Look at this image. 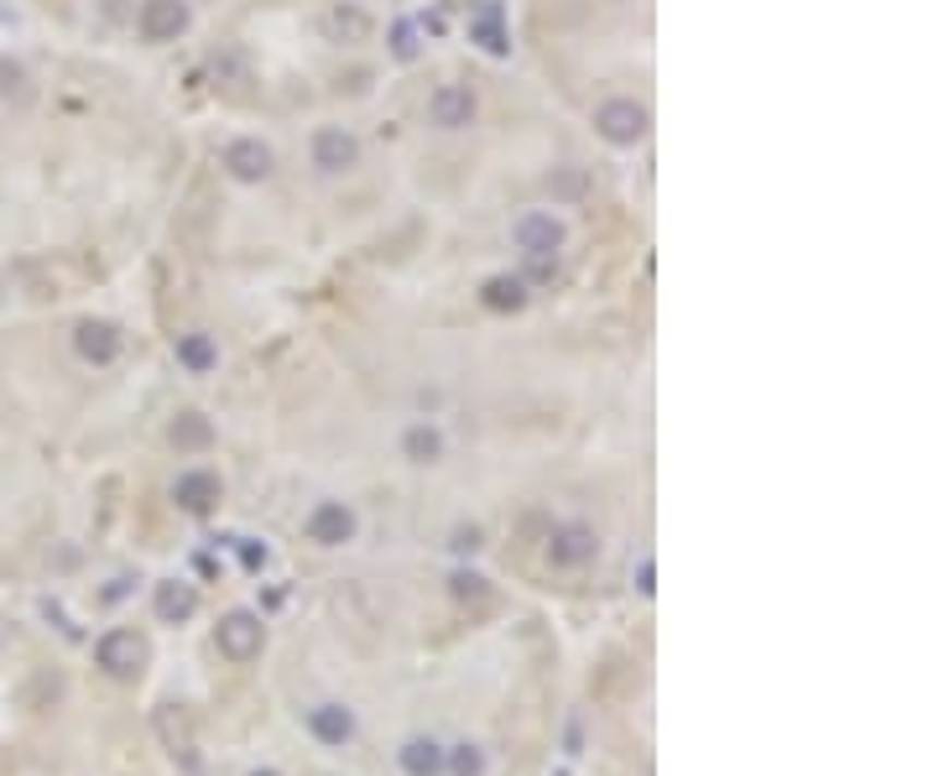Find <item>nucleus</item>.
I'll use <instances>...</instances> for the list:
<instances>
[{"label": "nucleus", "mask_w": 938, "mask_h": 776, "mask_svg": "<svg viewBox=\"0 0 938 776\" xmlns=\"http://www.w3.org/2000/svg\"><path fill=\"white\" fill-rule=\"evenodd\" d=\"M146 635L125 631V626H116V631H105L99 641H94V662L110 672V678H141V667H146Z\"/></svg>", "instance_id": "f257e3e1"}, {"label": "nucleus", "mask_w": 938, "mask_h": 776, "mask_svg": "<svg viewBox=\"0 0 938 776\" xmlns=\"http://www.w3.org/2000/svg\"><path fill=\"white\" fill-rule=\"evenodd\" d=\"M512 240H516V251L521 256H532V260H553L563 251V240H568V230H563V219L558 214H548V209H532V214H521L512 225Z\"/></svg>", "instance_id": "f03ea898"}, {"label": "nucleus", "mask_w": 938, "mask_h": 776, "mask_svg": "<svg viewBox=\"0 0 938 776\" xmlns=\"http://www.w3.org/2000/svg\"><path fill=\"white\" fill-rule=\"evenodd\" d=\"M647 125H652V116H647V105H636V99H605V105L594 110V131H600L610 146H636L647 136Z\"/></svg>", "instance_id": "7ed1b4c3"}, {"label": "nucleus", "mask_w": 938, "mask_h": 776, "mask_svg": "<svg viewBox=\"0 0 938 776\" xmlns=\"http://www.w3.org/2000/svg\"><path fill=\"white\" fill-rule=\"evenodd\" d=\"M219 167L230 172L234 183H266L272 167H277V157H272V146L256 142V136H234V142L219 151Z\"/></svg>", "instance_id": "20e7f679"}, {"label": "nucleus", "mask_w": 938, "mask_h": 776, "mask_svg": "<svg viewBox=\"0 0 938 776\" xmlns=\"http://www.w3.org/2000/svg\"><path fill=\"white\" fill-rule=\"evenodd\" d=\"M214 641H219V652H225L230 662H251V657H261L266 626H261V615H251V610H230L225 620H219Z\"/></svg>", "instance_id": "39448f33"}, {"label": "nucleus", "mask_w": 938, "mask_h": 776, "mask_svg": "<svg viewBox=\"0 0 938 776\" xmlns=\"http://www.w3.org/2000/svg\"><path fill=\"white\" fill-rule=\"evenodd\" d=\"M474 89H465V84H438L433 95H428V125H438V131H465V125H474Z\"/></svg>", "instance_id": "423d86ee"}, {"label": "nucleus", "mask_w": 938, "mask_h": 776, "mask_svg": "<svg viewBox=\"0 0 938 776\" xmlns=\"http://www.w3.org/2000/svg\"><path fill=\"white\" fill-rule=\"evenodd\" d=\"M303 537L318 542V547H345L354 537V511L345 500H318L303 521Z\"/></svg>", "instance_id": "0eeeda50"}, {"label": "nucleus", "mask_w": 938, "mask_h": 776, "mask_svg": "<svg viewBox=\"0 0 938 776\" xmlns=\"http://www.w3.org/2000/svg\"><path fill=\"white\" fill-rule=\"evenodd\" d=\"M313 167H318L324 178L354 172V167H360V142H354L345 125H324V131L313 136Z\"/></svg>", "instance_id": "6e6552de"}, {"label": "nucleus", "mask_w": 938, "mask_h": 776, "mask_svg": "<svg viewBox=\"0 0 938 776\" xmlns=\"http://www.w3.org/2000/svg\"><path fill=\"white\" fill-rule=\"evenodd\" d=\"M188 0H141V16H136V26H141V37L146 43H178L188 32Z\"/></svg>", "instance_id": "1a4fd4ad"}, {"label": "nucleus", "mask_w": 938, "mask_h": 776, "mask_svg": "<svg viewBox=\"0 0 938 776\" xmlns=\"http://www.w3.org/2000/svg\"><path fill=\"white\" fill-rule=\"evenodd\" d=\"M225 495V485H219V474L214 470H183L178 480H172V500L183 506L188 517H204V511H214V500Z\"/></svg>", "instance_id": "9d476101"}, {"label": "nucleus", "mask_w": 938, "mask_h": 776, "mask_svg": "<svg viewBox=\"0 0 938 776\" xmlns=\"http://www.w3.org/2000/svg\"><path fill=\"white\" fill-rule=\"evenodd\" d=\"M73 350H79V360H89V365H116L120 329L116 324H105V318H84V324L73 329Z\"/></svg>", "instance_id": "9b49d317"}, {"label": "nucleus", "mask_w": 938, "mask_h": 776, "mask_svg": "<svg viewBox=\"0 0 938 776\" xmlns=\"http://www.w3.org/2000/svg\"><path fill=\"white\" fill-rule=\"evenodd\" d=\"M594 547H600V537L589 532V526H553V537H548V558L558 568H579L594 558Z\"/></svg>", "instance_id": "f8f14e48"}, {"label": "nucleus", "mask_w": 938, "mask_h": 776, "mask_svg": "<svg viewBox=\"0 0 938 776\" xmlns=\"http://www.w3.org/2000/svg\"><path fill=\"white\" fill-rule=\"evenodd\" d=\"M308 729L324 745H345V740H354V714L345 704H318V708H308Z\"/></svg>", "instance_id": "ddd939ff"}, {"label": "nucleus", "mask_w": 938, "mask_h": 776, "mask_svg": "<svg viewBox=\"0 0 938 776\" xmlns=\"http://www.w3.org/2000/svg\"><path fill=\"white\" fill-rule=\"evenodd\" d=\"M152 605H157V620H167V626H183L188 615L199 610V589L183 584V579H167V584H157Z\"/></svg>", "instance_id": "4468645a"}, {"label": "nucleus", "mask_w": 938, "mask_h": 776, "mask_svg": "<svg viewBox=\"0 0 938 776\" xmlns=\"http://www.w3.org/2000/svg\"><path fill=\"white\" fill-rule=\"evenodd\" d=\"M469 37L480 43V48L491 52V58H506L512 52V37H506V16H501V5H480L474 16H469Z\"/></svg>", "instance_id": "2eb2a0df"}, {"label": "nucleus", "mask_w": 938, "mask_h": 776, "mask_svg": "<svg viewBox=\"0 0 938 776\" xmlns=\"http://www.w3.org/2000/svg\"><path fill=\"white\" fill-rule=\"evenodd\" d=\"M401 772L407 776H444V745L433 740V735H412L407 745L397 751Z\"/></svg>", "instance_id": "dca6fc26"}, {"label": "nucleus", "mask_w": 938, "mask_h": 776, "mask_svg": "<svg viewBox=\"0 0 938 776\" xmlns=\"http://www.w3.org/2000/svg\"><path fill=\"white\" fill-rule=\"evenodd\" d=\"M480 303L491 307V313H521L527 307V282L521 277H485V287H480Z\"/></svg>", "instance_id": "f3484780"}, {"label": "nucleus", "mask_w": 938, "mask_h": 776, "mask_svg": "<svg viewBox=\"0 0 938 776\" xmlns=\"http://www.w3.org/2000/svg\"><path fill=\"white\" fill-rule=\"evenodd\" d=\"M324 37L328 43H365L371 37V16L360 5H334L324 16Z\"/></svg>", "instance_id": "a211bd4d"}, {"label": "nucleus", "mask_w": 938, "mask_h": 776, "mask_svg": "<svg viewBox=\"0 0 938 776\" xmlns=\"http://www.w3.org/2000/svg\"><path fill=\"white\" fill-rule=\"evenodd\" d=\"M178 365H183L188 376H209L214 365H219V344H214L209 334H183L178 339Z\"/></svg>", "instance_id": "6ab92c4d"}, {"label": "nucleus", "mask_w": 938, "mask_h": 776, "mask_svg": "<svg viewBox=\"0 0 938 776\" xmlns=\"http://www.w3.org/2000/svg\"><path fill=\"white\" fill-rule=\"evenodd\" d=\"M401 453H407L412 464H438V459H444V433H438V427H407Z\"/></svg>", "instance_id": "aec40b11"}, {"label": "nucleus", "mask_w": 938, "mask_h": 776, "mask_svg": "<svg viewBox=\"0 0 938 776\" xmlns=\"http://www.w3.org/2000/svg\"><path fill=\"white\" fill-rule=\"evenodd\" d=\"M214 438V427H209V417H199V412H183L178 423H172V444L178 448H204Z\"/></svg>", "instance_id": "412c9836"}, {"label": "nucleus", "mask_w": 938, "mask_h": 776, "mask_svg": "<svg viewBox=\"0 0 938 776\" xmlns=\"http://www.w3.org/2000/svg\"><path fill=\"white\" fill-rule=\"evenodd\" d=\"M444 772L480 776V772H485V751H480V745H454V751H444Z\"/></svg>", "instance_id": "4be33fe9"}, {"label": "nucleus", "mask_w": 938, "mask_h": 776, "mask_svg": "<svg viewBox=\"0 0 938 776\" xmlns=\"http://www.w3.org/2000/svg\"><path fill=\"white\" fill-rule=\"evenodd\" d=\"M392 52H397L401 63H412L422 52V43H418V22H397L392 26Z\"/></svg>", "instance_id": "5701e85b"}, {"label": "nucleus", "mask_w": 938, "mask_h": 776, "mask_svg": "<svg viewBox=\"0 0 938 776\" xmlns=\"http://www.w3.org/2000/svg\"><path fill=\"white\" fill-rule=\"evenodd\" d=\"M448 589H454V599H491V584L480 573H454Z\"/></svg>", "instance_id": "b1692460"}, {"label": "nucleus", "mask_w": 938, "mask_h": 776, "mask_svg": "<svg viewBox=\"0 0 938 776\" xmlns=\"http://www.w3.org/2000/svg\"><path fill=\"white\" fill-rule=\"evenodd\" d=\"M240 563L251 568V573H256V568H266V547H261V542H240Z\"/></svg>", "instance_id": "393cba45"}, {"label": "nucleus", "mask_w": 938, "mask_h": 776, "mask_svg": "<svg viewBox=\"0 0 938 776\" xmlns=\"http://www.w3.org/2000/svg\"><path fill=\"white\" fill-rule=\"evenodd\" d=\"M454 547H459V553H474V547H480V532H474V526H469V532H454Z\"/></svg>", "instance_id": "a878e982"}, {"label": "nucleus", "mask_w": 938, "mask_h": 776, "mask_svg": "<svg viewBox=\"0 0 938 776\" xmlns=\"http://www.w3.org/2000/svg\"><path fill=\"white\" fill-rule=\"evenodd\" d=\"M636 589H641V594H652V589H657V584H652V558L636 568Z\"/></svg>", "instance_id": "bb28decb"}, {"label": "nucleus", "mask_w": 938, "mask_h": 776, "mask_svg": "<svg viewBox=\"0 0 938 776\" xmlns=\"http://www.w3.org/2000/svg\"><path fill=\"white\" fill-rule=\"evenodd\" d=\"M251 776H277V772H251Z\"/></svg>", "instance_id": "cd10ccee"}]
</instances>
